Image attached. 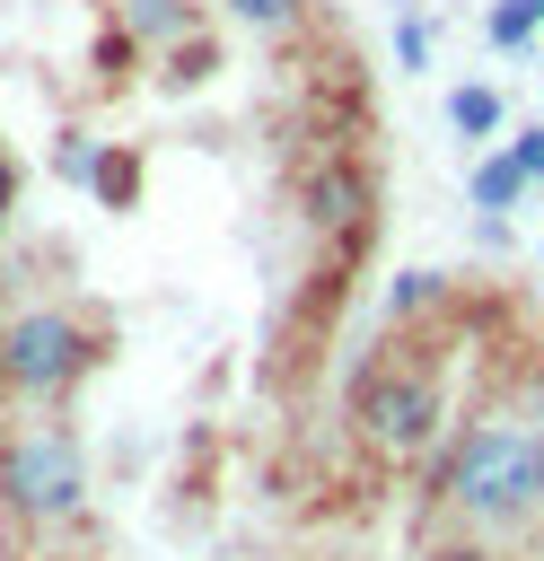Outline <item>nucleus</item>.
<instances>
[{
    "label": "nucleus",
    "mask_w": 544,
    "mask_h": 561,
    "mask_svg": "<svg viewBox=\"0 0 544 561\" xmlns=\"http://www.w3.org/2000/svg\"><path fill=\"white\" fill-rule=\"evenodd\" d=\"M439 500L474 526V535H518L544 517V438L509 430V421H474L447 465H439Z\"/></svg>",
    "instance_id": "nucleus-1"
},
{
    "label": "nucleus",
    "mask_w": 544,
    "mask_h": 561,
    "mask_svg": "<svg viewBox=\"0 0 544 561\" xmlns=\"http://www.w3.org/2000/svg\"><path fill=\"white\" fill-rule=\"evenodd\" d=\"M307 9H316V0H219V18L246 26V35H290Z\"/></svg>",
    "instance_id": "nucleus-10"
},
{
    "label": "nucleus",
    "mask_w": 544,
    "mask_h": 561,
    "mask_svg": "<svg viewBox=\"0 0 544 561\" xmlns=\"http://www.w3.org/2000/svg\"><path fill=\"white\" fill-rule=\"evenodd\" d=\"M123 35L132 44H184L193 35V0H123Z\"/></svg>",
    "instance_id": "nucleus-7"
},
{
    "label": "nucleus",
    "mask_w": 544,
    "mask_h": 561,
    "mask_svg": "<svg viewBox=\"0 0 544 561\" xmlns=\"http://www.w3.org/2000/svg\"><path fill=\"white\" fill-rule=\"evenodd\" d=\"M0 500L18 526H70L88 508V465L70 430H18L0 447Z\"/></svg>",
    "instance_id": "nucleus-4"
},
{
    "label": "nucleus",
    "mask_w": 544,
    "mask_h": 561,
    "mask_svg": "<svg viewBox=\"0 0 544 561\" xmlns=\"http://www.w3.org/2000/svg\"><path fill=\"white\" fill-rule=\"evenodd\" d=\"M465 193H474V210H483V219H500V210H518L535 184L518 175V158H509V149H483V158H474V175H465Z\"/></svg>",
    "instance_id": "nucleus-6"
},
{
    "label": "nucleus",
    "mask_w": 544,
    "mask_h": 561,
    "mask_svg": "<svg viewBox=\"0 0 544 561\" xmlns=\"http://www.w3.org/2000/svg\"><path fill=\"white\" fill-rule=\"evenodd\" d=\"M88 368H97V333H88L79 316H61V307H18V316L0 324V386H9V394L53 403V394H70Z\"/></svg>",
    "instance_id": "nucleus-3"
},
{
    "label": "nucleus",
    "mask_w": 544,
    "mask_h": 561,
    "mask_svg": "<svg viewBox=\"0 0 544 561\" xmlns=\"http://www.w3.org/2000/svg\"><path fill=\"white\" fill-rule=\"evenodd\" d=\"M61 175H70V184H88V175H97V149H88V140H79V131H70V140H61Z\"/></svg>",
    "instance_id": "nucleus-15"
},
{
    "label": "nucleus",
    "mask_w": 544,
    "mask_h": 561,
    "mask_svg": "<svg viewBox=\"0 0 544 561\" xmlns=\"http://www.w3.org/2000/svg\"><path fill=\"white\" fill-rule=\"evenodd\" d=\"M447 131H456V140H491V131H500V88H483V79L447 88Z\"/></svg>",
    "instance_id": "nucleus-8"
},
{
    "label": "nucleus",
    "mask_w": 544,
    "mask_h": 561,
    "mask_svg": "<svg viewBox=\"0 0 544 561\" xmlns=\"http://www.w3.org/2000/svg\"><path fill=\"white\" fill-rule=\"evenodd\" d=\"M307 219L316 228H333V237H360V219L377 210V175L360 167V158H342V149H325V167H307Z\"/></svg>",
    "instance_id": "nucleus-5"
},
{
    "label": "nucleus",
    "mask_w": 544,
    "mask_h": 561,
    "mask_svg": "<svg viewBox=\"0 0 544 561\" xmlns=\"http://www.w3.org/2000/svg\"><path fill=\"white\" fill-rule=\"evenodd\" d=\"M351 421H360V438H369L377 456H421V447L447 430V386H439V368H430L421 351L386 342V351L360 368V386H351Z\"/></svg>",
    "instance_id": "nucleus-2"
},
{
    "label": "nucleus",
    "mask_w": 544,
    "mask_h": 561,
    "mask_svg": "<svg viewBox=\"0 0 544 561\" xmlns=\"http://www.w3.org/2000/svg\"><path fill=\"white\" fill-rule=\"evenodd\" d=\"M483 35H491L500 53H526V44L544 35V0H491V18H483Z\"/></svg>",
    "instance_id": "nucleus-9"
},
{
    "label": "nucleus",
    "mask_w": 544,
    "mask_h": 561,
    "mask_svg": "<svg viewBox=\"0 0 544 561\" xmlns=\"http://www.w3.org/2000/svg\"><path fill=\"white\" fill-rule=\"evenodd\" d=\"M500 149H509V158H518V175L544 193V123H526V131H518V140H500Z\"/></svg>",
    "instance_id": "nucleus-13"
},
{
    "label": "nucleus",
    "mask_w": 544,
    "mask_h": 561,
    "mask_svg": "<svg viewBox=\"0 0 544 561\" xmlns=\"http://www.w3.org/2000/svg\"><path fill=\"white\" fill-rule=\"evenodd\" d=\"M439 298H447L439 272H395V280H386V324H412V316H430Z\"/></svg>",
    "instance_id": "nucleus-11"
},
{
    "label": "nucleus",
    "mask_w": 544,
    "mask_h": 561,
    "mask_svg": "<svg viewBox=\"0 0 544 561\" xmlns=\"http://www.w3.org/2000/svg\"><path fill=\"white\" fill-rule=\"evenodd\" d=\"M9 210H18V158L0 149V228H9Z\"/></svg>",
    "instance_id": "nucleus-16"
},
{
    "label": "nucleus",
    "mask_w": 544,
    "mask_h": 561,
    "mask_svg": "<svg viewBox=\"0 0 544 561\" xmlns=\"http://www.w3.org/2000/svg\"><path fill=\"white\" fill-rule=\"evenodd\" d=\"M395 61H404V70H421V61H430V26H421V18H404V26H395Z\"/></svg>",
    "instance_id": "nucleus-14"
},
{
    "label": "nucleus",
    "mask_w": 544,
    "mask_h": 561,
    "mask_svg": "<svg viewBox=\"0 0 544 561\" xmlns=\"http://www.w3.org/2000/svg\"><path fill=\"white\" fill-rule=\"evenodd\" d=\"M88 184L123 210V202H132V184H140V167H132V158H114V149H97V175H88Z\"/></svg>",
    "instance_id": "nucleus-12"
},
{
    "label": "nucleus",
    "mask_w": 544,
    "mask_h": 561,
    "mask_svg": "<svg viewBox=\"0 0 544 561\" xmlns=\"http://www.w3.org/2000/svg\"><path fill=\"white\" fill-rule=\"evenodd\" d=\"M430 561H491L483 543H447V552H430Z\"/></svg>",
    "instance_id": "nucleus-17"
}]
</instances>
